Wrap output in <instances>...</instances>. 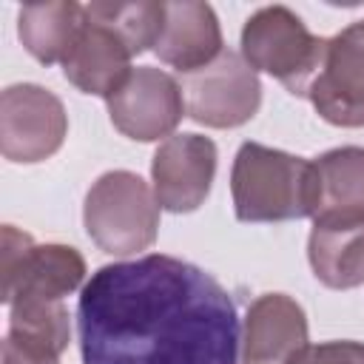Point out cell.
<instances>
[{
	"instance_id": "obj_1",
	"label": "cell",
	"mask_w": 364,
	"mask_h": 364,
	"mask_svg": "<svg viewBox=\"0 0 364 364\" xmlns=\"http://www.w3.org/2000/svg\"><path fill=\"white\" fill-rule=\"evenodd\" d=\"M82 364H239L230 293L165 253L91 273L77 301Z\"/></svg>"
},
{
	"instance_id": "obj_2",
	"label": "cell",
	"mask_w": 364,
	"mask_h": 364,
	"mask_svg": "<svg viewBox=\"0 0 364 364\" xmlns=\"http://www.w3.org/2000/svg\"><path fill=\"white\" fill-rule=\"evenodd\" d=\"M233 210L239 222H287L313 210V162L242 142L230 171Z\"/></svg>"
},
{
	"instance_id": "obj_3",
	"label": "cell",
	"mask_w": 364,
	"mask_h": 364,
	"mask_svg": "<svg viewBox=\"0 0 364 364\" xmlns=\"http://www.w3.org/2000/svg\"><path fill=\"white\" fill-rule=\"evenodd\" d=\"M82 222L100 250L131 256L156 242L159 202L142 176L131 171H108L85 193Z\"/></svg>"
},
{
	"instance_id": "obj_4",
	"label": "cell",
	"mask_w": 364,
	"mask_h": 364,
	"mask_svg": "<svg viewBox=\"0 0 364 364\" xmlns=\"http://www.w3.org/2000/svg\"><path fill=\"white\" fill-rule=\"evenodd\" d=\"M327 40L316 37L287 6H264L242 28V57L253 71L279 80L290 94L307 97L324 63Z\"/></svg>"
},
{
	"instance_id": "obj_5",
	"label": "cell",
	"mask_w": 364,
	"mask_h": 364,
	"mask_svg": "<svg viewBox=\"0 0 364 364\" xmlns=\"http://www.w3.org/2000/svg\"><path fill=\"white\" fill-rule=\"evenodd\" d=\"M3 301H63L85 279V259L71 245H37L14 225H3Z\"/></svg>"
},
{
	"instance_id": "obj_6",
	"label": "cell",
	"mask_w": 364,
	"mask_h": 364,
	"mask_svg": "<svg viewBox=\"0 0 364 364\" xmlns=\"http://www.w3.org/2000/svg\"><path fill=\"white\" fill-rule=\"evenodd\" d=\"M185 111L208 128H236L256 117L262 105V82L236 51H222L210 65L185 74Z\"/></svg>"
},
{
	"instance_id": "obj_7",
	"label": "cell",
	"mask_w": 364,
	"mask_h": 364,
	"mask_svg": "<svg viewBox=\"0 0 364 364\" xmlns=\"http://www.w3.org/2000/svg\"><path fill=\"white\" fill-rule=\"evenodd\" d=\"M65 134V105L48 88L17 82L0 94V151L9 162H43L60 151Z\"/></svg>"
},
{
	"instance_id": "obj_8",
	"label": "cell",
	"mask_w": 364,
	"mask_h": 364,
	"mask_svg": "<svg viewBox=\"0 0 364 364\" xmlns=\"http://www.w3.org/2000/svg\"><path fill=\"white\" fill-rule=\"evenodd\" d=\"M105 102L114 128L136 142H154L162 136L168 139V134H173V128L188 114L179 82L154 65L131 68V74Z\"/></svg>"
},
{
	"instance_id": "obj_9",
	"label": "cell",
	"mask_w": 364,
	"mask_h": 364,
	"mask_svg": "<svg viewBox=\"0 0 364 364\" xmlns=\"http://www.w3.org/2000/svg\"><path fill=\"white\" fill-rule=\"evenodd\" d=\"M307 100L318 117L338 128H364V20L327 40L324 63Z\"/></svg>"
},
{
	"instance_id": "obj_10",
	"label": "cell",
	"mask_w": 364,
	"mask_h": 364,
	"mask_svg": "<svg viewBox=\"0 0 364 364\" xmlns=\"http://www.w3.org/2000/svg\"><path fill=\"white\" fill-rule=\"evenodd\" d=\"M213 173H216L213 139L202 134H173L159 142L151 162L154 196L159 208L171 213H191L208 199Z\"/></svg>"
},
{
	"instance_id": "obj_11",
	"label": "cell",
	"mask_w": 364,
	"mask_h": 364,
	"mask_svg": "<svg viewBox=\"0 0 364 364\" xmlns=\"http://www.w3.org/2000/svg\"><path fill=\"white\" fill-rule=\"evenodd\" d=\"M307 347V316L287 293L259 296L245 316L239 364H293Z\"/></svg>"
},
{
	"instance_id": "obj_12",
	"label": "cell",
	"mask_w": 364,
	"mask_h": 364,
	"mask_svg": "<svg viewBox=\"0 0 364 364\" xmlns=\"http://www.w3.org/2000/svg\"><path fill=\"white\" fill-rule=\"evenodd\" d=\"M313 225L364 222V148L344 145L313 159Z\"/></svg>"
},
{
	"instance_id": "obj_13",
	"label": "cell",
	"mask_w": 364,
	"mask_h": 364,
	"mask_svg": "<svg viewBox=\"0 0 364 364\" xmlns=\"http://www.w3.org/2000/svg\"><path fill=\"white\" fill-rule=\"evenodd\" d=\"M156 57L179 74H193L210 65L222 48V28L208 3H165L162 31L154 46Z\"/></svg>"
},
{
	"instance_id": "obj_14",
	"label": "cell",
	"mask_w": 364,
	"mask_h": 364,
	"mask_svg": "<svg viewBox=\"0 0 364 364\" xmlns=\"http://www.w3.org/2000/svg\"><path fill=\"white\" fill-rule=\"evenodd\" d=\"M131 57L134 54L128 51L122 37L85 11L82 31L63 60V74L82 94L108 100L131 74Z\"/></svg>"
},
{
	"instance_id": "obj_15",
	"label": "cell",
	"mask_w": 364,
	"mask_h": 364,
	"mask_svg": "<svg viewBox=\"0 0 364 364\" xmlns=\"http://www.w3.org/2000/svg\"><path fill=\"white\" fill-rule=\"evenodd\" d=\"M85 23V6L74 0L28 3L17 14V34L26 51L43 65L63 63Z\"/></svg>"
},
{
	"instance_id": "obj_16",
	"label": "cell",
	"mask_w": 364,
	"mask_h": 364,
	"mask_svg": "<svg viewBox=\"0 0 364 364\" xmlns=\"http://www.w3.org/2000/svg\"><path fill=\"white\" fill-rule=\"evenodd\" d=\"M313 276L333 287L350 290L364 282V222L358 225H313L307 239Z\"/></svg>"
},
{
	"instance_id": "obj_17",
	"label": "cell",
	"mask_w": 364,
	"mask_h": 364,
	"mask_svg": "<svg viewBox=\"0 0 364 364\" xmlns=\"http://www.w3.org/2000/svg\"><path fill=\"white\" fill-rule=\"evenodd\" d=\"M14 344L60 355L71 341V318L63 301L17 299L9 304V333Z\"/></svg>"
},
{
	"instance_id": "obj_18",
	"label": "cell",
	"mask_w": 364,
	"mask_h": 364,
	"mask_svg": "<svg viewBox=\"0 0 364 364\" xmlns=\"http://www.w3.org/2000/svg\"><path fill=\"white\" fill-rule=\"evenodd\" d=\"M85 11L111 26L131 54H142L145 48L156 46V37L162 31L165 20V3L139 0V3H88Z\"/></svg>"
},
{
	"instance_id": "obj_19",
	"label": "cell",
	"mask_w": 364,
	"mask_h": 364,
	"mask_svg": "<svg viewBox=\"0 0 364 364\" xmlns=\"http://www.w3.org/2000/svg\"><path fill=\"white\" fill-rule=\"evenodd\" d=\"M293 364H364V344L361 341H321L307 344Z\"/></svg>"
},
{
	"instance_id": "obj_20",
	"label": "cell",
	"mask_w": 364,
	"mask_h": 364,
	"mask_svg": "<svg viewBox=\"0 0 364 364\" xmlns=\"http://www.w3.org/2000/svg\"><path fill=\"white\" fill-rule=\"evenodd\" d=\"M3 364H60V355L31 350V347L14 344L11 338H3Z\"/></svg>"
}]
</instances>
